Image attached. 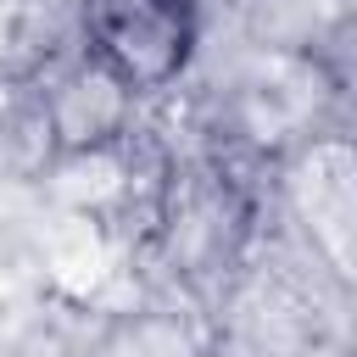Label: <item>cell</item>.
Returning a JSON list of instances; mask_svg holds the SVG:
<instances>
[{
  "label": "cell",
  "mask_w": 357,
  "mask_h": 357,
  "mask_svg": "<svg viewBox=\"0 0 357 357\" xmlns=\"http://www.w3.org/2000/svg\"><path fill=\"white\" fill-rule=\"evenodd\" d=\"M268 229V178L218 156H167L139 257L156 268L167 296L206 312Z\"/></svg>",
  "instance_id": "cell-1"
},
{
  "label": "cell",
  "mask_w": 357,
  "mask_h": 357,
  "mask_svg": "<svg viewBox=\"0 0 357 357\" xmlns=\"http://www.w3.org/2000/svg\"><path fill=\"white\" fill-rule=\"evenodd\" d=\"M212 357H351V290L273 223L206 301Z\"/></svg>",
  "instance_id": "cell-2"
},
{
  "label": "cell",
  "mask_w": 357,
  "mask_h": 357,
  "mask_svg": "<svg viewBox=\"0 0 357 357\" xmlns=\"http://www.w3.org/2000/svg\"><path fill=\"white\" fill-rule=\"evenodd\" d=\"M268 223L329 279L357 284V145L351 128H318L268 167Z\"/></svg>",
  "instance_id": "cell-3"
},
{
  "label": "cell",
  "mask_w": 357,
  "mask_h": 357,
  "mask_svg": "<svg viewBox=\"0 0 357 357\" xmlns=\"http://www.w3.org/2000/svg\"><path fill=\"white\" fill-rule=\"evenodd\" d=\"M73 45L139 100H162L201 61L206 22L190 0H73Z\"/></svg>",
  "instance_id": "cell-4"
},
{
  "label": "cell",
  "mask_w": 357,
  "mask_h": 357,
  "mask_svg": "<svg viewBox=\"0 0 357 357\" xmlns=\"http://www.w3.org/2000/svg\"><path fill=\"white\" fill-rule=\"evenodd\" d=\"M33 89H39L50 139H56V162L61 156L112 151V145H123L145 123V100L117 73H106L89 50H78V45L56 50L45 61V73L33 78Z\"/></svg>",
  "instance_id": "cell-5"
},
{
  "label": "cell",
  "mask_w": 357,
  "mask_h": 357,
  "mask_svg": "<svg viewBox=\"0 0 357 357\" xmlns=\"http://www.w3.org/2000/svg\"><path fill=\"white\" fill-rule=\"evenodd\" d=\"M78 357H212V329L201 307L156 296L112 312Z\"/></svg>",
  "instance_id": "cell-6"
},
{
  "label": "cell",
  "mask_w": 357,
  "mask_h": 357,
  "mask_svg": "<svg viewBox=\"0 0 357 357\" xmlns=\"http://www.w3.org/2000/svg\"><path fill=\"white\" fill-rule=\"evenodd\" d=\"M73 45V0H0V84L39 78Z\"/></svg>",
  "instance_id": "cell-7"
},
{
  "label": "cell",
  "mask_w": 357,
  "mask_h": 357,
  "mask_svg": "<svg viewBox=\"0 0 357 357\" xmlns=\"http://www.w3.org/2000/svg\"><path fill=\"white\" fill-rule=\"evenodd\" d=\"M50 162H56V139H50L33 78L0 84V178L33 184L50 173Z\"/></svg>",
  "instance_id": "cell-8"
}]
</instances>
